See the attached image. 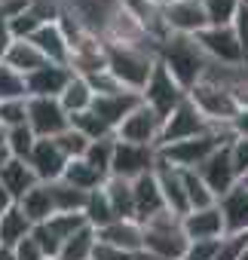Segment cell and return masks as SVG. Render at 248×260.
<instances>
[{
    "instance_id": "6da1fadb",
    "label": "cell",
    "mask_w": 248,
    "mask_h": 260,
    "mask_svg": "<svg viewBox=\"0 0 248 260\" xmlns=\"http://www.w3.org/2000/svg\"><path fill=\"white\" fill-rule=\"evenodd\" d=\"M157 61L175 77V83L190 92L199 80H205V71H208V58L205 52L199 49V43L193 37H181V34H169L166 40L157 43Z\"/></svg>"
},
{
    "instance_id": "83f0119b",
    "label": "cell",
    "mask_w": 248,
    "mask_h": 260,
    "mask_svg": "<svg viewBox=\"0 0 248 260\" xmlns=\"http://www.w3.org/2000/svg\"><path fill=\"white\" fill-rule=\"evenodd\" d=\"M95 245H98V233L86 223L83 230H77L71 239H65V242H61V248H58V257H55V260H92Z\"/></svg>"
},
{
    "instance_id": "9a60e30c",
    "label": "cell",
    "mask_w": 248,
    "mask_h": 260,
    "mask_svg": "<svg viewBox=\"0 0 248 260\" xmlns=\"http://www.w3.org/2000/svg\"><path fill=\"white\" fill-rule=\"evenodd\" d=\"M71 77H74L71 68L46 61L43 68H37L25 77V92H28V98H58L65 92V86L71 83Z\"/></svg>"
},
{
    "instance_id": "7bdbcfd3",
    "label": "cell",
    "mask_w": 248,
    "mask_h": 260,
    "mask_svg": "<svg viewBox=\"0 0 248 260\" xmlns=\"http://www.w3.org/2000/svg\"><path fill=\"white\" fill-rule=\"evenodd\" d=\"M227 150H230L233 172H236V178L242 181V178L248 175V138H233V141L227 144Z\"/></svg>"
},
{
    "instance_id": "b9f144b4",
    "label": "cell",
    "mask_w": 248,
    "mask_h": 260,
    "mask_svg": "<svg viewBox=\"0 0 248 260\" xmlns=\"http://www.w3.org/2000/svg\"><path fill=\"white\" fill-rule=\"evenodd\" d=\"M7 25H10V34H13V40H31L34 37V31L40 28V22L25 10V13H19V16H13V19H7Z\"/></svg>"
},
{
    "instance_id": "7c38bea8",
    "label": "cell",
    "mask_w": 248,
    "mask_h": 260,
    "mask_svg": "<svg viewBox=\"0 0 248 260\" xmlns=\"http://www.w3.org/2000/svg\"><path fill=\"white\" fill-rule=\"evenodd\" d=\"M163 13V25L169 34H181V37H196L202 28H208L202 0H178V4L160 7Z\"/></svg>"
},
{
    "instance_id": "11a10c76",
    "label": "cell",
    "mask_w": 248,
    "mask_h": 260,
    "mask_svg": "<svg viewBox=\"0 0 248 260\" xmlns=\"http://www.w3.org/2000/svg\"><path fill=\"white\" fill-rule=\"evenodd\" d=\"M239 4H242V7H245V10H248V0H239Z\"/></svg>"
},
{
    "instance_id": "7402d4cb",
    "label": "cell",
    "mask_w": 248,
    "mask_h": 260,
    "mask_svg": "<svg viewBox=\"0 0 248 260\" xmlns=\"http://www.w3.org/2000/svg\"><path fill=\"white\" fill-rule=\"evenodd\" d=\"M31 43L40 49V55H43L46 61L68 68V61H71V46H68V40H65V34H61V28H58L55 22L40 25V28L34 31V37H31Z\"/></svg>"
},
{
    "instance_id": "ffe728a7",
    "label": "cell",
    "mask_w": 248,
    "mask_h": 260,
    "mask_svg": "<svg viewBox=\"0 0 248 260\" xmlns=\"http://www.w3.org/2000/svg\"><path fill=\"white\" fill-rule=\"evenodd\" d=\"M132 199H135V220L138 223H147L150 217L166 211V202H163V193H160V184H157L153 172L132 181Z\"/></svg>"
},
{
    "instance_id": "e0dca14e",
    "label": "cell",
    "mask_w": 248,
    "mask_h": 260,
    "mask_svg": "<svg viewBox=\"0 0 248 260\" xmlns=\"http://www.w3.org/2000/svg\"><path fill=\"white\" fill-rule=\"evenodd\" d=\"M218 208L224 217V236H248V187L236 184L218 199Z\"/></svg>"
},
{
    "instance_id": "ac0fdd59",
    "label": "cell",
    "mask_w": 248,
    "mask_h": 260,
    "mask_svg": "<svg viewBox=\"0 0 248 260\" xmlns=\"http://www.w3.org/2000/svg\"><path fill=\"white\" fill-rule=\"evenodd\" d=\"M181 230L187 242H202V239H224V217L218 202L211 208H196L181 217Z\"/></svg>"
},
{
    "instance_id": "603a6c76",
    "label": "cell",
    "mask_w": 248,
    "mask_h": 260,
    "mask_svg": "<svg viewBox=\"0 0 248 260\" xmlns=\"http://www.w3.org/2000/svg\"><path fill=\"white\" fill-rule=\"evenodd\" d=\"M0 184H4V190L10 193L13 202H19L31 187H37V175L31 172V166L25 159H10L7 166H0Z\"/></svg>"
},
{
    "instance_id": "8fae6325",
    "label": "cell",
    "mask_w": 248,
    "mask_h": 260,
    "mask_svg": "<svg viewBox=\"0 0 248 260\" xmlns=\"http://www.w3.org/2000/svg\"><path fill=\"white\" fill-rule=\"evenodd\" d=\"M153 169H157V147H141V144L116 141V147H113V162H110V178L135 181V178H141V175H150Z\"/></svg>"
},
{
    "instance_id": "f1b7e54d",
    "label": "cell",
    "mask_w": 248,
    "mask_h": 260,
    "mask_svg": "<svg viewBox=\"0 0 248 260\" xmlns=\"http://www.w3.org/2000/svg\"><path fill=\"white\" fill-rule=\"evenodd\" d=\"M61 181H65V184H71V187H77V190H83V193H92V190H98L107 178H101V175L86 162V159H68Z\"/></svg>"
},
{
    "instance_id": "60d3db41",
    "label": "cell",
    "mask_w": 248,
    "mask_h": 260,
    "mask_svg": "<svg viewBox=\"0 0 248 260\" xmlns=\"http://www.w3.org/2000/svg\"><path fill=\"white\" fill-rule=\"evenodd\" d=\"M55 144H58V150L68 156V159H83V153H86V147H89V141L77 132V128H65V132L58 135V138H52Z\"/></svg>"
},
{
    "instance_id": "d590c367",
    "label": "cell",
    "mask_w": 248,
    "mask_h": 260,
    "mask_svg": "<svg viewBox=\"0 0 248 260\" xmlns=\"http://www.w3.org/2000/svg\"><path fill=\"white\" fill-rule=\"evenodd\" d=\"M239 7H242L239 0H202V10H205L208 28H227V25H233Z\"/></svg>"
},
{
    "instance_id": "836d02e7",
    "label": "cell",
    "mask_w": 248,
    "mask_h": 260,
    "mask_svg": "<svg viewBox=\"0 0 248 260\" xmlns=\"http://www.w3.org/2000/svg\"><path fill=\"white\" fill-rule=\"evenodd\" d=\"M113 147H116V135L113 138H101V141H89L83 159L101 175V178H110V162H113Z\"/></svg>"
},
{
    "instance_id": "277c9868",
    "label": "cell",
    "mask_w": 248,
    "mask_h": 260,
    "mask_svg": "<svg viewBox=\"0 0 248 260\" xmlns=\"http://www.w3.org/2000/svg\"><path fill=\"white\" fill-rule=\"evenodd\" d=\"M144 226V251L160 257V260H181V254L187 251V236L181 230V217L160 211L157 217H150Z\"/></svg>"
},
{
    "instance_id": "4316f807",
    "label": "cell",
    "mask_w": 248,
    "mask_h": 260,
    "mask_svg": "<svg viewBox=\"0 0 248 260\" xmlns=\"http://www.w3.org/2000/svg\"><path fill=\"white\" fill-rule=\"evenodd\" d=\"M34 230V223L22 214L19 205H10L0 214V248H16L22 239H28Z\"/></svg>"
},
{
    "instance_id": "484cf974",
    "label": "cell",
    "mask_w": 248,
    "mask_h": 260,
    "mask_svg": "<svg viewBox=\"0 0 248 260\" xmlns=\"http://www.w3.org/2000/svg\"><path fill=\"white\" fill-rule=\"evenodd\" d=\"M4 64H7V68H13L16 74L28 77L31 71L43 68V64H46V58L40 55V49H37L31 40H13V43H10V49H7V55H4Z\"/></svg>"
},
{
    "instance_id": "d4e9b609",
    "label": "cell",
    "mask_w": 248,
    "mask_h": 260,
    "mask_svg": "<svg viewBox=\"0 0 248 260\" xmlns=\"http://www.w3.org/2000/svg\"><path fill=\"white\" fill-rule=\"evenodd\" d=\"M104 196L113 208V217L116 220H135V199H132V181L126 178H107L104 181Z\"/></svg>"
},
{
    "instance_id": "f6af8a7d",
    "label": "cell",
    "mask_w": 248,
    "mask_h": 260,
    "mask_svg": "<svg viewBox=\"0 0 248 260\" xmlns=\"http://www.w3.org/2000/svg\"><path fill=\"white\" fill-rule=\"evenodd\" d=\"M92 260H138V254L132 251H122V248H113V245H104L98 242L95 251H92Z\"/></svg>"
},
{
    "instance_id": "8d00e7d4",
    "label": "cell",
    "mask_w": 248,
    "mask_h": 260,
    "mask_svg": "<svg viewBox=\"0 0 248 260\" xmlns=\"http://www.w3.org/2000/svg\"><path fill=\"white\" fill-rule=\"evenodd\" d=\"M49 190H52L55 211H83V205H86V196H89V193H83V190H77V187L65 184V181H55V184H49Z\"/></svg>"
},
{
    "instance_id": "681fc988",
    "label": "cell",
    "mask_w": 248,
    "mask_h": 260,
    "mask_svg": "<svg viewBox=\"0 0 248 260\" xmlns=\"http://www.w3.org/2000/svg\"><path fill=\"white\" fill-rule=\"evenodd\" d=\"M13 159V153H10V141H7V128L0 125V166H7Z\"/></svg>"
},
{
    "instance_id": "7a4b0ae2",
    "label": "cell",
    "mask_w": 248,
    "mask_h": 260,
    "mask_svg": "<svg viewBox=\"0 0 248 260\" xmlns=\"http://www.w3.org/2000/svg\"><path fill=\"white\" fill-rule=\"evenodd\" d=\"M230 141H233L230 128H211V132H205V135H199V138H187V141L160 147L157 156H160L166 166L178 169V172H196L218 147H224V144H230Z\"/></svg>"
},
{
    "instance_id": "5bb4252c",
    "label": "cell",
    "mask_w": 248,
    "mask_h": 260,
    "mask_svg": "<svg viewBox=\"0 0 248 260\" xmlns=\"http://www.w3.org/2000/svg\"><path fill=\"white\" fill-rule=\"evenodd\" d=\"M196 175L202 178V184L211 190L214 199H221L224 193H230V190L239 184V178H236V172H233V162H230V150H227V144L218 147V150H214L199 169H196Z\"/></svg>"
},
{
    "instance_id": "f5cc1de1",
    "label": "cell",
    "mask_w": 248,
    "mask_h": 260,
    "mask_svg": "<svg viewBox=\"0 0 248 260\" xmlns=\"http://www.w3.org/2000/svg\"><path fill=\"white\" fill-rule=\"evenodd\" d=\"M153 7H169V4H178V0H150Z\"/></svg>"
},
{
    "instance_id": "4fadbf2b",
    "label": "cell",
    "mask_w": 248,
    "mask_h": 260,
    "mask_svg": "<svg viewBox=\"0 0 248 260\" xmlns=\"http://www.w3.org/2000/svg\"><path fill=\"white\" fill-rule=\"evenodd\" d=\"M25 162L31 166V172L37 175L40 184H55V181H61V175H65L68 156L58 150V144H55L52 138H37V141H34V150L28 153Z\"/></svg>"
},
{
    "instance_id": "816d5d0a",
    "label": "cell",
    "mask_w": 248,
    "mask_h": 260,
    "mask_svg": "<svg viewBox=\"0 0 248 260\" xmlns=\"http://www.w3.org/2000/svg\"><path fill=\"white\" fill-rule=\"evenodd\" d=\"M0 260H16V251L13 248H0Z\"/></svg>"
},
{
    "instance_id": "bcb514c9",
    "label": "cell",
    "mask_w": 248,
    "mask_h": 260,
    "mask_svg": "<svg viewBox=\"0 0 248 260\" xmlns=\"http://www.w3.org/2000/svg\"><path fill=\"white\" fill-rule=\"evenodd\" d=\"M16 260H46V254L40 251V245L34 242V236H28V239H22L16 248Z\"/></svg>"
},
{
    "instance_id": "2e32d148",
    "label": "cell",
    "mask_w": 248,
    "mask_h": 260,
    "mask_svg": "<svg viewBox=\"0 0 248 260\" xmlns=\"http://www.w3.org/2000/svg\"><path fill=\"white\" fill-rule=\"evenodd\" d=\"M138 104H141V92H129V89H122V92H113V95H95L89 110H92V113H98V116L113 128V135H116L119 122L126 119Z\"/></svg>"
},
{
    "instance_id": "f907efd6",
    "label": "cell",
    "mask_w": 248,
    "mask_h": 260,
    "mask_svg": "<svg viewBox=\"0 0 248 260\" xmlns=\"http://www.w3.org/2000/svg\"><path fill=\"white\" fill-rule=\"evenodd\" d=\"M10 205H16V202H13V199H10V193H7V190H4V184H0V214H4V211H7V208H10Z\"/></svg>"
},
{
    "instance_id": "9c48e42d",
    "label": "cell",
    "mask_w": 248,
    "mask_h": 260,
    "mask_svg": "<svg viewBox=\"0 0 248 260\" xmlns=\"http://www.w3.org/2000/svg\"><path fill=\"white\" fill-rule=\"evenodd\" d=\"M160 135H163V119L141 101L126 119L116 128V141L126 144H141V147H160Z\"/></svg>"
},
{
    "instance_id": "e575fe53",
    "label": "cell",
    "mask_w": 248,
    "mask_h": 260,
    "mask_svg": "<svg viewBox=\"0 0 248 260\" xmlns=\"http://www.w3.org/2000/svg\"><path fill=\"white\" fill-rule=\"evenodd\" d=\"M181 184H184V196H187L190 211H196V208H211V205L218 202L196 172H181Z\"/></svg>"
},
{
    "instance_id": "d6986e66",
    "label": "cell",
    "mask_w": 248,
    "mask_h": 260,
    "mask_svg": "<svg viewBox=\"0 0 248 260\" xmlns=\"http://www.w3.org/2000/svg\"><path fill=\"white\" fill-rule=\"evenodd\" d=\"M153 175H157V184H160V193H163L166 211L175 214V217H184V214L190 211V205H187V196H184L181 172L172 169V166H166V162L157 156V169H153Z\"/></svg>"
},
{
    "instance_id": "ab89813d",
    "label": "cell",
    "mask_w": 248,
    "mask_h": 260,
    "mask_svg": "<svg viewBox=\"0 0 248 260\" xmlns=\"http://www.w3.org/2000/svg\"><path fill=\"white\" fill-rule=\"evenodd\" d=\"M28 122V98H16V101H0V125L4 128H16Z\"/></svg>"
},
{
    "instance_id": "3957f363",
    "label": "cell",
    "mask_w": 248,
    "mask_h": 260,
    "mask_svg": "<svg viewBox=\"0 0 248 260\" xmlns=\"http://www.w3.org/2000/svg\"><path fill=\"white\" fill-rule=\"evenodd\" d=\"M107 55V71L116 77V83L129 92H141L147 86V77L153 71L157 55L150 49H135V46H110L104 43Z\"/></svg>"
},
{
    "instance_id": "1f68e13d",
    "label": "cell",
    "mask_w": 248,
    "mask_h": 260,
    "mask_svg": "<svg viewBox=\"0 0 248 260\" xmlns=\"http://www.w3.org/2000/svg\"><path fill=\"white\" fill-rule=\"evenodd\" d=\"M43 226H46V233L61 245L65 239H71L77 230H83V226H86V217H83V211H55Z\"/></svg>"
},
{
    "instance_id": "d6a6232c",
    "label": "cell",
    "mask_w": 248,
    "mask_h": 260,
    "mask_svg": "<svg viewBox=\"0 0 248 260\" xmlns=\"http://www.w3.org/2000/svg\"><path fill=\"white\" fill-rule=\"evenodd\" d=\"M71 128L86 138V141H101V138H113V128L92 110H83V113H74L71 116Z\"/></svg>"
},
{
    "instance_id": "f35d334b",
    "label": "cell",
    "mask_w": 248,
    "mask_h": 260,
    "mask_svg": "<svg viewBox=\"0 0 248 260\" xmlns=\"http://www.w3.org/2000/svg\"><path fill=\"white\" fill-rule=\"evenodd\" d=\"M16 98H28L25 77L16 74L13 68H7L4 61H0V101H16Z\"/></svg>"
},
{
    "instance_id": "f546056e",
    "label": "cell",
    "mask_w": 248,
    "mask_h": 260,
    "mask_svg": "<svg viewBox=\"0 0 248 260\" xmlns=\"http://www.w3.org/2000/svg\"><path fill=\"white\" fill-rule=\"evenodd\" d=\"M92 98H95V92H92L89 83H86L83 77H77V74L71 77V83L65 86V92L58 95V101H61V107L68 110V116L89 110V107H92Z\"/></svg>"
},
{
    "instance_id": "44dd1931",
    "label": "cell",
    "mask_w": 248,
    "mask_h": 260,
    "mask_svg": "<svg viewBox=\"0 0 248 260\" xmlns=\"http://www.w3.org/2000/svg\"><path fill=\"white\" fill-rule=\"evenodd\" d=\"M98 242L138 254V251H144V226L132 217L129 220H110L107 226L98 230Z\"/></svg>"
},
{
    "instance_id": "4dcf8cb0",
    "label": "cell",
    "mask_w": 248,
    "mask_h": 260,
    "mask_svg": "<svg viewBox=\"0 0 248 260\" xmlns=\"http://www.w3.org/2000/svg\"><path fill=\"white\" fill-rule=\"evenodd\" d=\"M104 187V184H101ZM92 190L89 196H86V205H83V217H86V223L98 233L101 226H107L110 220H116L113 217V208H110V202H107V196H104V190Z\"/></svg>"
},
{
    "instance_id": "c3c4849f",
    "label": "cell",
    "mask_w": 248,
    "mask_h": 260,
    "mask_svg": "<svg viewBox=\"0 0 248 260\" xmlns=\"http://www.w3.org/2000/svg\"><path fill=\"white\" fill-rule=\"evenodd\" d=\"M10 43H13L10 25H7V19H0V61H4V55H7V49H10Z\"/></svg>"
},
{
    "instance_id": "ee69618b",
    "label": "cell",
    "mask_w": 248,
    "mask_h": 260,
    "mask_svg": "<svg viewBox=\"0 0 248 260\" xmlns=\"http://www.w3.org/2000/svg\"><path fill=\"white\" fill-rule=\"evenodd\" d=\"M221 239H202V242H187V251L181 254V260H211L218 251Z\"/></svg>"
},
{
    "instance_id": "cb8c5ba5",
    "label": "cell",
    "mask_w": 248,
    "mask_h": 260,
    "mask_svg": "<svg viewBox=\"0 0 248 260\" xmlns=\"http://www.w3.org/2000/svg\"><path fill=\"white\" fill-rule=\"evenodd\" d=\"M16 205L22 208V214H25L34 226H37V223H46V220L55 214V202H52V190H49V184H37V187H31Z\"/></svg>"
},
{
    "instance_id": "db71d44e",
    "label": "cell",
    "mask_w": 248,
    "mask_h": 260,
    "mask_svg": "<svg viewBox=\"0 0 248 260\" xmlns=\"http://www.w3.org/2000/svg\"><path fill=\"white\" fill-rule=\"evenodd\" d=\"M239 184H242V187H248V175H245V178H242V181H239Z\"/></svg>"
},
{
    "instance_id": "74e56055",
    "label": "cell",
    "mask_w": 248,
    "mask_h": 260,
    "mask_svg": "<svg viewBox=\"0 0 248 260\" xmlns=\"http://www.w3.org/2000/svg\"><path fill=\"white\" fill-rule=\"evenodd\" d=\"M7 141H10V153H13V159H28V153L34 150L37 135L31 132L28 122H25V125H16V128H7Z\"/></svg>"
},
{
    "instance_id": "8992f818",
    "label": "cell",
    "mask_w": 248,
    "mask_h": 260,
    "mask_svg": "<svg viewBox=\"0 0 248 260\" xmlns=\"http://www.w3.org/2000/svg\"><path fill=\"white\" fill-rule=\"evenodd\" d=\"M211 122L193 107V101L190 98H184L166 119H163V135H160V147H166V144H178V141H187V138H199V135H205V132H211ZM157 147V150H160Z\"/></svg>"
},
{
    "instance_id": "5b68a950",
    "label": "cell",
    "mask_w": 248,
    "mask_h": 260,
    "mask_svg": "<svg viewBox=\"0 0 248 260\" xmlns=\"http://www.w3.org/2000/svg\"><path fill=\"white\" fill-rule=\"evenodd\" d=\"M187 98L193 101V107H196L214 128H230V119L239 113V101L233 98V92L224 89V86H218V83H211V80H199V83L187 92Z\"/></svg>"
},
{
    "instance_id": "30bf717a",
    "label": "cell",
    "mask_w": 248,
    "mask_h": 260,
    "mask_svg": "<svg viewBox=\"0 0 248 260\" xmlns=\"http://www.w3.org/2000/svg\"><path fill=\"white\" fill-rule=\"evenodd\" d=\"M28 128L37 138H58L71 128V116L58 98H28Z\"/></svg>"
},
{
    "instance_id": "52a82bcc",
    "label": "cell",
    "mask_w": 248,
    "mask_h": 260,
    "mask_svg": "<svg viewBox=\"0 0 248 260\" xmlns=\"http://www.w3.org/2000/svg\"><path fill=\"white\" fill-rule=\"evenodd\" d=\"M184 98H187V92L175 83V77H172L160 61H153V71H150V77H147V86L141 89V101H144L160 119H166Z\"/></svg>"
},
{
    "instance_id": "7dc6e473",
    "label": "cell",
    "mask_w": 248,
    "mask_h": 260,
    "mask_svg": "<svg viewBox=\"0 0 248 260\" xmlns=\"http://www.w3.org/2000/svg\"><path fill=\"white\" fill-rule=\"evenodd\" d=\"M230 135L233 138H248V107H239V113L230 119Z\"/></svg>"
},
{
    "instance_id": "ba28073f",
    "label": "cell",
    "mask_w": 248,
    "mask_h": 260,
    "mask_svg": "<svg viewBox=\"0 0 248 260\" xmlns=\"http://www.w3.org/2000/svg\"><path fill=\"white\" fill-rule=\"evenodd\" d=\"M199 49L205 52V58L211 64H224V68H245V58H242V46L236 40V31L233 25L227 28H202L196 37Z\"/></svg>"
}]
</instances>
